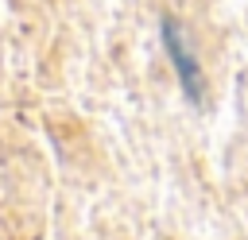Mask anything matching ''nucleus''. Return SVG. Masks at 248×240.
I'll use <instances>...</instances> for the list:
<instances>
[{
  "instance_id": "nucleus-1",
  "label": "nucleus",
  "mask_w": 248,
  "mask_h": 240,
  "mask_svg": "<svg viewBox=\"0 0 248 240\" xmlns=\"http://www.w3.org/2000/svg\"><path fill=\"white\" fill-rule=\"evenodd\" d=\"M159 31H163V46H167V58H170V66H174V74H178L182 93H186L194 105H202V101H205V74H202L198 58H194L190 43L182 39V31H178V23H174L170 15L163 19Z\"/></svg>"
}]
</instances>
